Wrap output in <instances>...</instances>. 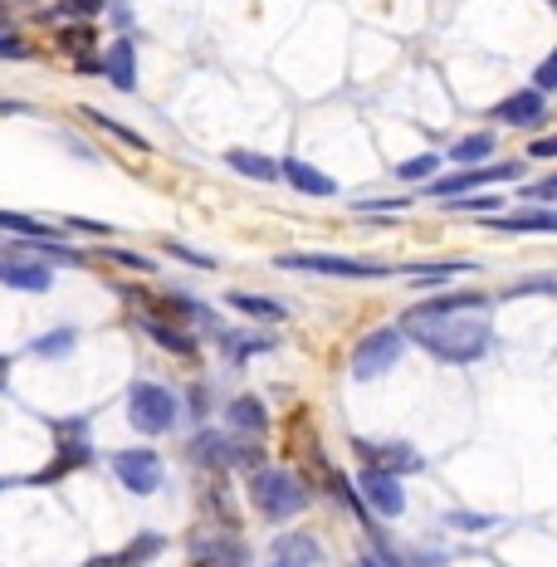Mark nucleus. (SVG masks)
Returning <instances> with one entry per match:
<instances>
[{
	"mask_svg": "<svg viewBox=\"0 0 557 567\" xmlns=\"http://www.w3.org/2000/svg\"><path fill=\"white\" fill-rule=\"evenodd\" d=\"M176 416H182V396L172 392V386L162 382H133L127 386V425H133L137 435H167Z\"/></svg>",
	"mask_w": 557,
	"mask_h": 567,
	"instance_id": "5",
	"label": "nucleus"
},
{
	"mask_svg": "<svg viewBox=\"0 0 557 567\" xmlns=\"http://www.w3.org/2000/svg\"><path fill=\"white\" fill-rule=\"evenodd\" d=\"M79 113H84V117H89V123H93V127H99V133H103V137L123 142V147H127V152H152V142H147V137H142V133H137V127H127V123H123V117H113V113L93 109V103H84V109H79Z\"/></svg>",
	"mask_w": 557,
	"mask_h": 567,
	"instance_id": "24",
	"label": "nucleus"
},
{
	"mask_svg": "<svg viewBox=\"0 0 557 567\" xmlns=\"http://www.w3.org/2000/svg\"><path fill=\"white\" fill-rule=\"evenodd\" d=\"M279 269H299V275H328V279H386L396 275L391 265L377 259H352V255H279Z\"/></svg>",
	"mask_w": 557,
	"mask_h": 567,
	"instance_id": "9",
	"label": "nucleus"
},
{
	"mask_svg": "<svg viewBox=\"0 0 557 567\" xmlns=\"http://www.w3.org/2000/svg\"><path fill=\"white\" fill-rule=\"evenodd\" d=\"M186 558H192V567H250V543L235 528L200 524L196 534H186Z\"/></svg>",
	"mask_w": 557,
	"mask_h": 567,
	"instance_id": "7",
	"label": "nucleus"
},
{
	"mask_svg": "<svg viewBox=\"0 0 557 567\" xmlns=\"http://www.w3.org/2000/svg\"><path fill=\"white\" fill-rule=\"evenodd\" d=\"M401 358H406V333H401V328H372L367 338H358L348 368L358 382H377V377H386Z\"/></svg>",
	"mask_w": 557,
	"mask_h": 567,
	"instance_id": "6",
	"label": "nucleus"
},
{
	"mask_svg": "<svg viewBox=\"0 0 557 567\" xmlns=\"http://www.w3.org/2000/svg\"><path fill=\"white\" fill-rule=\"evenodd\" d=\"M109 470H113V480L123 484L127 494H157L162 480H167V465H162V455L152 451V445H127V451H113Z\"/></svg>",
	"mask_w": 557,
	"mask_h": 567,
	"instance_id": "8",
	"label": "nucleus"
},
{
	"mask_svg": "<svg viewBox=\"0 0 557 567\" xmlns=\"http://www.w3.org/2000/svg\"><path fill=\"white\" fill-rule=\"evenodd\" d=\"M528 157H533V162H553V157H557V133L533 137V142H528Z\"/></svg>",
	"mask_w": 557,
	"mask_h": 567,
	"instance_id": "44",
	"label": "nucleus"
},
{
	"mask_svg": "<svg viewBox=\"0 0 557 567\" xmlns=\"http://www.w3.org/2000/svg\"><path fill=\"white\" fill-rule=\"evenodd\" d=\"M275 563H289V567H318L323 563V543L313 534H279L275 538Z\"/></svg>",
	"mask_w": 557,
	"mask_h": 567,
	"instance_id": "22",
	"label": "nucleus"
},
{
	"mask_svg": "<svg viewBox=\"0 0 557 567\" xmlns=\"http://www.w3.org/2000/svg\"><path fill=\"white\" fill-rule=\"evenodd\" d=\"M16 6H34V0H16Z\"/></svg>",
	"mask_w": 557,
	"mask_h": 567,
	"instance_id": "47",
	"label": "nucleus"
},
{
	"mask_svg": "<svg viewBox=\"0 0 557 567\" xmlns=\"http://www.w3.org/2000/svg\"><path fill=\"white\" fill-rule=\"evenodd\" d=\"M216 342H220V352H225V362H230V368H245L250 358H259V352L275 348V338H269V333H250V328H220Z\"/></svg>",
	"mask_w": 557,
	"mask_h": 567,
	"instance_id": "21",
	"label": "nucleus"
},
{
	"mask_svg": "<svg viewBox=\"0 0 557 567\" xmlns=\"http://www.w3.org/2000/svg\"><path fill=\"white\" fill-rule=\"evenodd\" d=\"M279 172H283V182H289L299 196H318V200L338 196V182H333V176L318 172L313 162H303V157H283V162H279Z\"/></svg>",
	"mask_w": 557,
	"mask_h": 567,
	"instance_id": "19",
	"label": "nucleus"
},
{
	"mask_svg": "<svg viewBox=\"0 0 557 567\" xmlns=\"http://www.w3.org/2000/svg\"><path fill=\"white\" fill-rule=\"evenodd\" d=\"M93 425L89 416H64L54 421V460L40 470V475H25L20 484H54V480H69L74 470H89L93 465Z\"/></svg>",
	"mask_w": 557,
	"mask_h": 567,
	"instance_id": "4",
	"label": "nucleus"
},
{
	"mask_svg": "<svg viewBox=\"0 0 557 567\" xmlns=\"http://www.w3.org/2000/svg\"><path fill=\"white\" fill-rule=\"evenodd\" d=\"M162 250H167L172 259H182V265H196V269H216V259H210V255H200V250H192V245H182V240H162Z\"/></svg>",
	"mask_w": 557,
	"mask_h": 567,
	"instance_id": "41",
	"label": "nucleus"
},
{
	"mask_svg": "<svg viewBox=\"0 0 557 567\" xmlns=\"http://www.w3.org/2000/svg\"><path fill=\"white\" fill-rule=\"evenodd\" d=\"M489 123H499V127H518V133H524V127H543L548 123V93H538V89H514L508 93V99H499L489 109Z\"/></svg>",
	"mask_w": 557,
	"mask_h": 567,
	"instance_id": "13",
	"label": "nucleus"
},
{
	"mask_svg": "<svg viewBox=\"0 0 557 567\" xmlns=\"http://www.w3.org/2000/svg\"><path fill=\"white\" fill-rule=\"evenodd\" d=\"M103 10V0H59V6L40 10V20H54V25H84Z\"/></svg>",
	"mask_w": 557,
	"mask_h": 567,
	"instance_id": "33",
	"label": "nucleus"
},
{
	"mask_svg": "<svg viewBox=\"0 0 557 567\" xmlns=\"http://www.w3.org/2000/svg\"><path fill=\"white\" fill-rule=\"evenodd\" d=\"M225 425H230V431H240V435H269V411H265V401H259L255 392L230 396V401H225Z\"/></svg>",
	"mask_w": 557,
	"mask_h": 567,
	"instance_id": "20",
	"label": "nucleus"
},
{
	"mask_svg": "<svg viewBox=\"0 0 557 567\" xmlns=\"http://www.w3.org/2000/svg\"><path fill=\"white\" fill-rule=\"evenodd\" d=\"M0 284L16 293H50L54 269H50V259L34 250H0Z\"/></svg>",
	"mask_w": 557,
	"mask_h": 567,
	"instance_id": "12",
	"label": "nucleus"
},
{
	"mask_svg": "<svg viewBox=\"0 0 557 567\" xmlns=\"http://www.w3.org/2000/svg\"><path fill=\"white\" fill-rule=\"evenodd\" d=\"M103 79L117 93H137V44L127 34H117L109 50H103Z\"/></svg>",
	"mask_w": 557,
	"mask_h": 567,
	"instance_id": "17",
	"label": "nucleus"
},
{
	"mask_svg": "<svg viewBox=\"0 0 557 567\" xmlns=\"http://www.w3.org/2000/svg\"><path fill=\"white\" fill-rule=\"evenodd\" d=\"M553 6H557V0H553Z\"/></svg>",
	"mask_w": 557,
	"mask_h": 567,
	"instance_id": "50",
	"label": "nucleus"
},
{
	"mask_svg": "<svg viewBox=\"0 0 557 567\" xmlns=\"http://www.w3.org/2000/svg\"><path fill=\"white\" fill-rule=\"evenodd\" d=\"M401 275L421 279L416 289H431V284H441V279L474 275V259H416V265H401Z\"/></svg>",
	"mask_w": 557,
	"mask_h": 567,
	"instance_id": "25",
	"label": "nucleus"
},
{
	"mask_svg": "<svg viewBox=\"0 0 557 567\" xmlns=\"http://www.w3.org/2000/svg\"><path fill=\"white\" fill-rule=\"evenodd\" d=\"M74 69H79V74H103V59L99 54H84V59H74Z\"/></svg>",
	"mask_w": 557,
	"mask_h": 567,
	"instance_id": "46",
	"label": "nucleus"
},
{
	"mask_svg": "<svg viewBox=\"0 0 557 567\" xmlns=\"http://www.w3.org/2000/svg\"><path fill=\"white\" fill-rule=\"evenodd\" d=\"M186 460L200 470V475H230V470H259L265 465V441L259 435H240V431H216V425H200L186 441Z\"/></svg>",
	"mask_w": 557,
	"mask_h": 567,
	"instance_id": "2",
	"label": "nucleus"
},
{
	"mask_svg": "<svg viewBox=\"0 0 557 567\" xmlns=\"http://www.w3.org/2000/svg\"><path fill=\"white\" fill-rule=\"evenodd\" d=\"M396 328L406 333V342L425 348L435 362H445V368H474V362H484V352L494 348L489 309H460V313L406 309Z\"/></svg>",
	"mask_w": 557,
	"mask_h": 567,
	"instance_id": "1",
	"label": "nucleus"
},
{
	"mask_svg": "<svg viewBox=\"0 0 557 567\" xmlns=\"http://www.w3.org/2000/svg\"><path fill=\"white\" fill-rule=\"evenodd\" d=\"M489 230L504 235H557V206H524L508 216H489Z\"/></svg>",
	"mask_w": 557,
	"mask_h": 567,
	"instance_id": "18",
	"label": "nucleus"
},
{
	"mask_svg": "<svg viewBox=\"0 0 557 567\" xmlns=\"http://www.w3.org/2000/svg\"><path fill=\"white\" fill-rule=\"evenodd\" d=\"M416 309H425V313H460V309H494V299L484 289H445V293L421 299Z\"/></svg>",
	"mask_w": 557,
	"mask_h": 567,
	"instance_id": "27",
	"label": "nucleus"
},
{
	"mask_svg": "<svg viewBox=\"0 0 557 567\" xmlns=\"http://www.w3.org/2000/svg\"><path fill=\"white\" fill-rule=\"evenodd\" d=\"M0 230L25 235V240H59V226H50L40 216H25V210H0Z\"/></svg>",
	"mask_w": 557,
	"mask_h": 567,
	"instance_id": "32",
	"label": "nucleus"
},
{
	"mask_svg": "<svg viewBox=\"0 0 557 567\" xmlns=\"http://www.w3.org/2000/svg\"><path fill=\"white\" fill-rule=\"evenodd\" d=\"M352 455H358L362 465H377V470H386V475H396V480L421 475L425 470V455L411 441H372V435H352Z\"/></svg>",
	"mask_w": 557,
	"mask_h": 567,
	"instance_id": "11",
	"label": "nucleus"
},
{
	"mask_svg": "<svg viewBox=\"0 0 557 567\" xmlns=\"http://www.w3.org/2000/svg\"><path fill=\"white\" fill-rule=\"evenodd\" d=\"M74 348H79V328L74 323H59V328H50V333L30 338V358H40V362H59V358H69Z\"/></svg>",
	"mask_w": 557,
	"mask_h": 567,
	"instance_id": "28",
	"label": "nucleus"
},
{
	"mask_svg": "<svg viewBox=\"0 0 557 567\" xmlns=\"http://www.w3.org/2000/svg\"><path fill=\"white\" fill-rule=\"evenodd\" d=\"M54 50L64 59H84L99 50V30H93V20H84V25H59L54 34Z\"/></svg>",
	"mask_w": 557,
	"mask_h": 567,
	"instance_id": "30",
	"label": "nucleus"
},
{
	"mask_svg": "<svg viewBox=\"0 0 557 567\" xmlns=\"http://www.w3.org/2000/svg\"><path fill=\"white\" fill-rule=\"evenodd\" d=\"M533 89H538V93H557V50L543 59L538 69H533Z\"/></svg>",
	"mask_w": 557,
	"mask_h": 567,
	"instance_id": "43",
	"label": "nucleus"
},
{
	"mask_svg": "<svg viewBox=\"0 0 557 567\" xmlns=\"http://www.w3.org/2000/svg\"><path fill=\"white\" fill-rule=\"evenodd\" d=\"M518 196L528 200V206H557V172L543 176V182H518Z\"/></svg>",
	"mask_w": 557,
	"mask_h": 567,
	"instance_id": "39",
	"label": "nucleus"
},
{
	"mask_svg": "<svg viewBox=\"0 0 557 567\" xmlns=\"http://www.w3.org/2000/svg\"><path fill=\"white\" fill-rule=\"evenodd\" d=\"M225 303H230L235 313H245V318H259V323H283V318H289V309H283L279 299H269V293L230 289V293H225Z\"/></svg>",
	"mask_w": 557,
	"mask_h": 567,
	"instance_id": "26",
	"label": "nucleus"
},
{
	"mask_svg": "<svg viewBox=\"0 0 557 567\" xmlns=\"http://www.w3.org/2000/svg\"><path fill=\"white\" fill-rule=\"evenodd\" d=\"M499 206H504V196H494V192H474V196L445 200V210H455V216H494Z\"/></svg>",
	"mask_w": 557,
	"mask_h": 567,
	"instance_id": "35",
	"label": "nucleus"
},
{
	"mask_svg": "<svg viewBox=\"0 0 557 567\" xmlns=\"http://www.w3.org/2000/svg\"><path fill=\"white\" fill-rule=\"evenodd\" d=\"M411 196H372V200H358V216H386V210H406Z\"/></svg>",
	"mask_w": 557,
	"mask_h": 567,
	"instance_id": "40",
	"label": "nucleus"
},
{
	"mask_svg": "<svg viewBox=\"0 0 557 567\" xmlns=\"http://www.w3.org/2000/svg\"><path fill=\"white\" fill-rule=\"evenodd\" d=\"M225 167L230 172H240V176H250V182H283V172H279V162L275 157H265V152H250V147H230L225 152Z\"/></svg>",
	"mask_w": 557,
	"mask_h": 567,
	"instance_id": "23",
	"label": "nucleus"
},
{
	"mask_svg": "<svg viewBox=\"0 0 557 567\" xmlns=\"http://www.w3.org/2000/svg\"><path fill=\"white\" fill-rule=\"evenodd\" d=\"M196 504H200V518H206L210 528H240V509H235L230 480H225V475H206V480H200Z\"/></svg>",
	"mask_w": 557,
	"mask_h": 567,
	"instance_id": "16",
	"label": "nucleus"
},
{
	"mask_svg": "<svg viewBox=\"0 0 557 567\" xmlns=\"http://www.w3.org/2000/svg\"><path fill=\"white\" fill-rule=\"evenodd\" d=\"M445 528H460V534H489V528H499V518H494V514H474V509H450Z\"/></svg>",
	"mask_w": 557,
	"mask_h": 567,
	"instance_id": "36",
	"label": "nucleus"
},
{
	"mask_svg": "<svg viewBox=\"0 0 557 567\" xmlns=\"http://www.w3.org/2000/svg\"><path fill=\"white\" fill-rule=\"evenodd\" d=\"M499 182H524V162H489V167H460L450 176H435L431 196L435 200H455V196H474L484 186H499Z\"/></svg>",
	"mask_w": 557,
	"mask_h": 567,
	"instance_id": "10",
	"label": "nucleus"
},
{
	"mask_svg": "<svg viewBox=\"0 0 557 567\" xmlns=\"http://www.w3.org/2000/svg\"><path fill=\"white\" fill-rule=\"evenodd\" d=\"M269 567H289V563H269Z\"/></svg>",
	"mask_w": 557,
	"mask_h": 567,
	"instance_id": "48",
	"label": "nucleus"
},
{
	"mask_svg": "<svg viewBox=\"0 0 557 567\" xmlns=\"http://www.w3.org/2000/svg\"><path fill=\"white\" fill-rule=\"evenodd\" d=\"M137 328H142V333H147L152 342H157L162 352L182 358L186 368H192V362H200V338L192 333V328L172 323V318H157V313H137Z\"/></svg>",
	"mask_w": 557,
	"mask_h": 567,
	"instance_id": "15",
	"label": "nucleus"
},
{
	"mask_svg": "<svg viewBox=\"0 0 557 567\" xmlns=\"http://www.w3.org/2000/svg\"><path fill=\"white\" fill-rule=\"evenodd\" d=\"M162 548H167V538H162V534H137L127 548L113 553V567H142L147 558H157Z\"/></svg>",
	"mask_w": 557,
	"mask_h": 567,
	"instance_id": "34",
	"label": "nucleus"
},
{
	"mask_svg": "<svg viewBox=\"0 0 557 567\" xmlns=\"http://www.w3.org/2000/svg\"><path fill=\"white\" fill-rule=\"evenodd\" d=\"M99 259H109V265H123V269H137V275H152V255H137V250H123V245H103Z\"/></svg>",
	"mask_w": 557,
	"mask_h": 567,
	"instance_id": "38",
	"label": "nucleus"
},
{
	"mask_svg": "<svg viewBox=\"0 0 557 567\" xmlns=\"http://www.w3.org/2000/svg\"><path fill=\"white\" fill-rule=\"evenodd\" d=\"M182 406L192 411V421H206L210 416V386L206 382H196V386H186V396H182Z\"/></svg>",
	"mask_w": 557,
	"mask_h": 567,
	"instance_id": "42",
	"label": "nucleus"
},
{
	"mask_svg": "<svg viewBox=\"0 0 557 567\" xmlns=\"http://www.w3.org/2000/svg\"><path fill=\"white\" fill-rule=\"evenodd\" d=\"M441 167H445V157L441 152H421V157H406L396 167V182L401 186H431L435 176H441Z\"/></svg>",
	"mask_w": 557,
	"mask_h": 567,
	"instance_id": "31",
	"label": "nucleus"
},
{
	"mask_svg": "<svg viewBox=\"0 0 557 567\" xmlns=\"http://www.w3.org/2000/svg\"><path fill=\"white\" fill-rule=\"evenodd\" d=\"M494 147H499V142H494V133H470V137H460L455 147H450V162H455V167H484V162L494 157Z\"/></svg>",
	"mask_w": 557,
	"mask_h": 567,
	"instance_id": "29",
	"label": "nucleus"
},
{
	"mask_svg": "<svg viewBox=\"0 0 557 567\" xmlns=\"http://www.w3.org/2000/svg\"><path fill=\"white\" fill-rule=\"evenodd\" d=\"M0 16H6V0H0Z\"/></svg>",
	"mask_w": 557,
	"mask_h": 567,
	"instance_id": "49",
	"label": "nucleus"
},
{
	"mask_svg": "<svg viewBox=\"0 0 557 567\" xmlns=\"http://www.w3.org/2000/svg\"><path fill=\"white\" fill-rule=\"evenodd\" d=\"M524 293H548V299H557V275H524L518 284H508L499 299H524Z\"/></svg>",
	"mask_w": 557,
	"mask_h": 567,
	"instance_id": "37",
	"label": "nucleus"
},
{
	"mask_svg": "<svg viewBox=\"0 0 557 567\" xmlns=\"http://www.w3.org/2000/svg\"><path fill=\"white\" fill-rule=\"evenodd\" d=\"M64 230H79V235H113V226H103V220H84V216H69Z\"/></svg>",
	"mask_w": 557,
	"mask_h": 567,
	"instance_id": "45",
	"label": "nucleus"
},
{
	"mask_svg": "<svg viewBox=\"0 0 557 567\" xmlns=\"http://www.w3.org/2000/svg\"><path fill=\"white\" fill-rule=\"evenodd\" d=\"M358 494L367 499V509L382 514V518H401V514H406V489H401V480L386 475V470H377V465L358 470Z\"/></svg>",
	"mask_w": 557,
	"mask_h": 567,
	"instance_id": "14",
	"label": "nucleus"
},
{
	"mask_svg": "<svg viewBox=\"0 0 557 567\" xmlns=\"http://www.w3.org/2000/svg\"><path fill=\"white\" fill-rule=\"evenodd\" d=\"M245 494H250L255 514L265 524H289L313 504V484L299 470H279V465H259L245 475Z\"/></svg>",
	"mask_w": 557,
	"mask_h": 567,
	"instance_id": "3",
	"label": "nucleus"
}]
</instances>
